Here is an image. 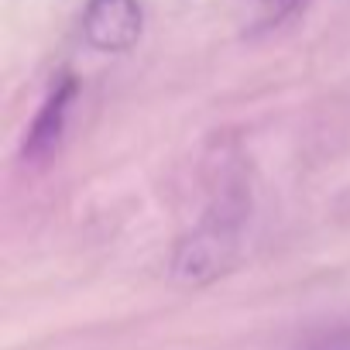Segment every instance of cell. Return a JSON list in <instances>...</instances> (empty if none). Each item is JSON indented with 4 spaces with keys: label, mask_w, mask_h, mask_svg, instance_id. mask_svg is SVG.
I'll list each match as a JSON object with an SVG mask.
<instances>
[{
    "label": "cell",
    "mask_w": 350,
    "mask_h": 350,
    "mask_svg": "<svg viewBox=\"0 0 350 350\" xmlns=\"http://www.w3.org/2000/svg\"><path fill=\"white\" fill-rule=\"evenodd\" d=\"M251 213V196L241 172H224L203 220L175 244L172 278L183 285H210L241 258V241Z\"/></svg>",
    "instance_id": "cell-1"
},
{
    "label": "cell",
    "mask_w": 350,
    "mask_h": 350,
    "mask_svg": "<svg viewBox=\"0 0 350 350\" xmlns=\"http://www.w3.org/2000/svg\"><path fill=\"white\" fill-rule=\"evenodd\" d=\"M144 11L137 0H86L83 8V38L90 49L120 55L141 42Z\"/></svg>",
    "instance_id": "cell-2"
},
{
    "label": "cell",
    "mask_w": 350,
    "mask_h": 350,
    "mask_svg": "<svg viewBox=\"0 0 350 350\" xmlns=\"http://www.w3.org/2000/svg\"><path fill=\"white\" fill-rule=\"evenodd\" d=\"M76 93H79V86H76L72 76H59V83L45 93V100H42V107H38V113H35V120L28 124L25 141H21V158H25V161L42 165V161H49V158L59 151Z\"/></svg>",
    "instance_id": "cell-3"
}]
</instances>
